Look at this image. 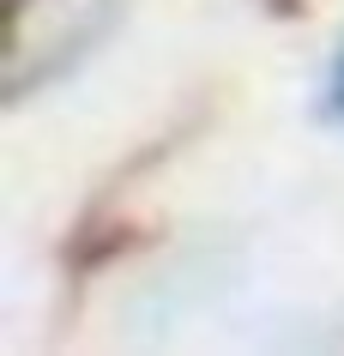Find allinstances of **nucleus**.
Returning a JSON list of instances; mask_svg holds the SVG:
<instances>
[{
    "label": "nucleus",
    "mask_w": 344,
    "mask_h": 356,
    "mask_svg": "<svg viewBox=\"0 0 344 356\" xmlns=\"http://www.w3.org/2000/svg\"><path fill=\"white\" fill-rule=\"evenodd\" d=\"M320 109H326V121H344V49L332 55V67H326V91H320Z\"/></svg>",
    "instance_id": "obj_1"
}]
</instances>
